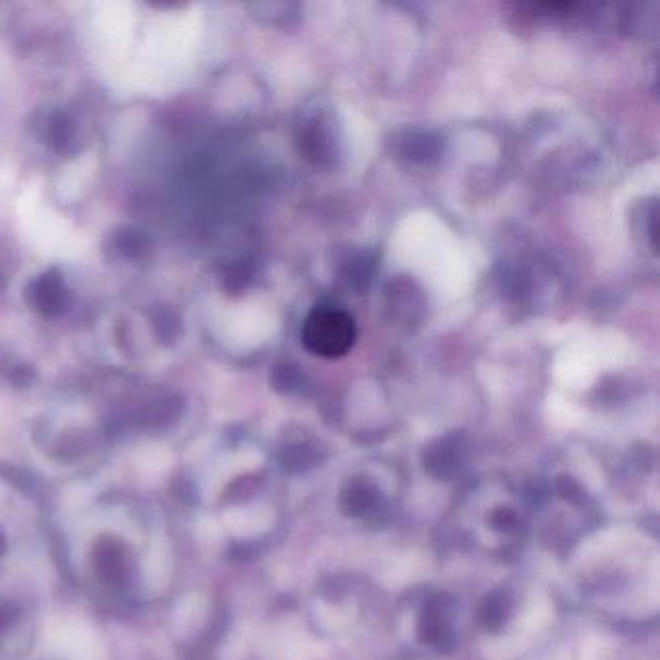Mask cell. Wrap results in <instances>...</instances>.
<instances>
[{
    "label": "cell",
    "instance_id": "1",
    "mask_svg": "<svg viewBox=\"0 0 660 660\" xmlns=\"http://www.w3.org/2000/svg\"><path fill=\"white\" fill-rule=\"evenodd\" d=\"M357 326L349 312L333 304L316 306L304 320L302 345L316 357L339 359L351 351Z\"/></svg>",
    "mask_w": 660,
    "mask_h": 660
},
{
    "label": "cell",
    "instance_id": "2",
    "mask_svg": "<svg viewBox=\"0 0 660 660\" xmlns=\"http://www.w3.org/2000/svg\"><path fill=\"white\" fill-rule=\"evenodd\" d=\"M419 637L424 645L438 653H451L457 645L455 602L450 595H434L422 606Z\"/></svg>",
    "mask_w": 660,
    "mask_h": 660
},
{
    "label": "cell",
    "instance_id": "3",
    "mask_svg": "<svg viewBox=\"0 0 660 660\" xmlns=\"http://www.w3.org/2000/svg\"><path fill=\"white\" fill-rule=\"evenodd\" d=\"M341 511L347 517L360 521H382L388 515V506L378 486L368 479H353L345 484L339 498Z\"/></svg>",
    "mask_w": 660,
    "mask_h": 660
},
{
    "label": "cell",
    "instance_id": "4",
    "mask_svg": "<svg viewBox=\"0 0 660 660\" xmlns=\"http://www.w3.org/2000/svg\"><path fill=\"white\" fill-rule=\"evenodd\" d=\"M465 463V450L457 440H442L424 453V469L430 477L451 480L459 475Z\"/></svg>",
    "mask_w": 660,
    "mask_h": 660
},
{
    "label": "cell",
    "instance_id": "5",
    "mask_svg": "<svg viewBox=\"0 0 660 660\" xmlns=\"http://www.w3.org/2000/svg\"><path fill=\"white\" fill-rule=\"evenodd\" d=\"M513 597L510 591L498 589L488 593L479 606V624L490 633L504 630L510 622Z\"/></svg>",
    "mask_w": 660,
    "mask_h": 660
},
{
    "label": "cell",
    "instance_id": "6",
    "mask_svg": "<svg viewBox=\"0 0 660 660\" xmlns=\"http://www.w3.org/2000/svg\"><path fill=\"white\" fill-rule=\"evenodd\" d=\"M95 566L107 581L119 583L126 577L128 570L124 548L115 540H101L95 548Z\"/></svg>",
    "mask_w": 660,
    "mask_h": 660
},
{
    "label": "cell",
    "instance_id": "7",
    "mask_svg": "<svg viewBox=\"0 0 660 660\" xmlns=\"http://www.w3.org/2000/svg\"><path fill=\"white\" fill-rule=\"evenodd\" d=\"M488 523L500 533H515L521 527V517L511 508H496L488 515Z\"/></svg>",
    "mask_w": 660,
    "mask_h": 660
},
{
    "label": "cell",
    "instance_id": "8",
    "mask_svg": "<svg viewBox=\"0 0 660 660\" xmlns=\"http://www.w3.org/2000/svg\"><path fill=\"white\" fill-rule=\"evenodd\" d=\"M16 618V610L10 608L8 604H0V633L6 630Z\"/></svg>",
    "mask_w": 660,
    "mask_h": 660
},
{
    "label": "cell",
    "instance_id": "9",
    "mask_svg": "<svg viewBox=\"0 0 660 660\" xmlns=\"http://www.w3.org/2000/svg\"><path fill=\"white\" fill-rule=\"evenodd\" d=\"M4 546H6V542H4V535L0 533V556H2V552H4Z\"/></svg>",
    "mask_w": 660,
    "mask_h": 660
}]
</instances>
